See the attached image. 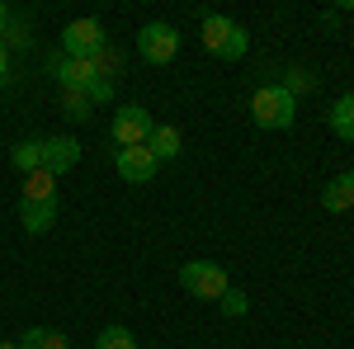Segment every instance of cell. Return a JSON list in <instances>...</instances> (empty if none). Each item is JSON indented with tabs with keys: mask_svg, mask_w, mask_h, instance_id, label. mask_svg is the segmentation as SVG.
<instances>
[{
	"mask_svg": "<svg viewBox=\"0 0 354 349\" xmlns=\"http://www.w3.org/2000/svg\"><path fill=\"white\" fill-rule=\"evenodd\" d=\"M48 71H53L62 90H81L90 95V104H109L113 100V81H104L100 71H95V62H81V57H48Z\"/></svg>",
	"mask_w": 354,
	"mask_h": 349,
	"instance_id": "1",
	"label": "cell"
},
{
	"mask_svg": "<svg viewBox=\"0 0 354 349\" xmlns=\"http://www.w3.org/2000/svg\"><path fill=\"white\" fill-rule=\"evenodd\" d=\"M250 118H255V128L283 133V128H293V118H298V100H293L283 85H260V90L250 95Z\"/></svg>",
	"mask_w": 354,
	"mask_h": 349,
	"instance_id": "2",
	"label": "cell"
},
{
	"mask_svg": "<svg viewBox=\"0 0 354 349\" xmlns=\"http://www.w3.org/2000/svg\"><path fill=\"white\" fill-rule=\"evenodd\" d=\"M198 38H203V48H208L213 57H222V62H241L245 48H250V33H245L236 19L213 15V10L203 15V33H198Z\"/></svg>",
	"mask_w": 354,
	"mask_h": 349,
	"instance_id": "3",
	"label": "cell"
},
{
	"mask_svg": "<svg viewBox=\"0 0 354 349\" xmlns=\"http://www.w3.org/2000/svg\"><path fill=\"white\" fill-rule=\"evenodd\" d=\"M180 288L194 297H203V302H222L227 297V269L213 265V260H189V265H180Z\"/></svg>",
	"mask_w": 354,
	"mask_h": 349,
	"instance_id": "4",
	"label": "cell"
},
{
	"mask_svg": "<svg viewBox=\"0 0 354 349\" xmlns=\"http://www.w3.org/2000/svg\"><path fill=\"white\" fill-rule=\"evenodd\" d=\"M151 113L142 104H123L118 113H113V128H109V142H118V151L123 147H147L151 142Z\"/></svg>",
	"mask_w": 354,
	"mask_h": 349,
	"instance_id": "5",
	"label": "cell"
},
{
	"mask_svg": "<svg viewBox=\"0 0 354 349\" xmlns=\"http://www.w3.org/2000/svg\"><path fill=\"white\" fill-rule=\"evenodd\" d=\"M104 43H109V38H104V24H100V19H71V24L62 28V57L90 62Z\"/></svg>",
	"mask_w": 354,
	"mask_h": 349,
	"instance_id": "6",
	"label": "cell"
},
{
	"mask_svg": "<svg viewBox=\"0 0 354 349\" xmlns=\"http://www.w3.org/2000/svg\"><path fill=\"white\" fill-rule=\"evenodd\" d=\"M137 53L147 57L151 66L175 62V53H180V33H175V24H142V33H137Z\"/></svg>",
	"mask_w": 354,
	"mask_h": 349,
	"instance_id": "7",
	"label": "cell"
},
{
	"mask_svg": "<svg viewBox=\"0 0 354 349\" xmlns=\"http://www.w3.org/2000/svg\"><path fill=\"white\" fill-rule=\"evenodd\" d=\"M113 170H118V180H128V185H151L156 170H161V161L151 156V147H123V151H113Z\"/></svg>",
	"mask_w": 354,
	"mask_h": 349,
	"instance_id": "8",
	"label": "cell"
},
{
	"mask_svg": "<svg viewBox=\"0 0 354 349\" xmlns=\"http://www.w3.org/2000/svg\"><path fill=\"white\" fill-rule=\"evenodd\" d=\"M76 161H81V147H76V137H43V170H48V175L76 170Z\"/></svg>",
	"mask_w": 354,
	"mask_h": 349,
	"instance_id": "9",
	"label": "cell"
},
{
	"mask_svg": "<svg viewBox=\"0 0 354 349\" xmlns=\"http://www.w3.org/2000/svg\"><path fill=\"white\" fill-rule=\"evenodd\" d=\"M147 147H151V156H156V161H175V156H180V151H185V137H180V128H170V123H156V128H151V142H147Z\"/></svg>",
	"mask_w": 354,
	"mask_h": 349,
	"instance_id": "10",
	"label": "cell"
},
{
	"mask_svg": "<svg viewBox=\"0 0 354 349\" xmlns=\"http://www.w3.org/2000/svg\"><path fill=\"white\" fill-rule=\"evenodd\" d=\"M19 222H24L28 236H43V232H53V222H57V203H24L19 198Z\"/></svg>",
	"mask_w": 354,
	"mask_h": 349,
	"instance_id": "11",
	"label": "cell"
},
{
	"mask_svg": "<svg viewBox=\"0 0 354 349\" xmlns=\"http://www.w3.org/2000/svg\"><path fill=\"white\" fill-rule=\"evenodd\" d=\"M322 208H326V213H345V208H354V175H335V180L322 189Z\"/></svg>",
	"mask_w": 354,
	"mask_h": 349,
	"instance_id": "12",
	"label": "cell"
},
{
	"mask_svg": "<svg viewBox=\"0 0 354 349\" xmlns=\"http://www.w3.org/2000/svg\"><path fill=\"white\" fill-rule=\"evenodd\" d=\"M15 345L19 349H71V340H66L62 330H48V326H28Z\"/></svg>",
	"mask_w": 354,
	"mask_h": 349,
	"instance_id": "13",
	"label": "cell"
},
{
	"mask_svg": "<svg viewBox=\"0 0 354 349\" xmlns=\"http://www.w3.org/2000/svg\"><path fill=\"white\" fill-rule=\"evenodd\" d=\"M10 165H15V170H24V175H33V170H43V137H28V142H15V151H10Z\"/></svg>",
	"mask_w": 354,
	"mask_h": 349,
	"instance_id": "14",
	"label": "cell"
},
{
	"mask_svg": "<svg viewBox=\"0 0 354 349\" xmlns=\"http://www.w3.org/2000/svg\"><path fill=\"white\" fill-rule=\"evenodd\" d=\"M24 203H57V175L33 170V175L24 180Z\"/></svg>",
	"mask_w": 354,
	"mask_h": 349,
	"instance_id": "15",
	"label": "cell"
},
{
	"mask_svg": "<svg viewBox=\"0 0 354 349\" xmlns=\"http://www.w3.org/2000/svg\"><path fill=\"white\" fill-rule=\"evenodd\" d=\"M326 123H330V133H340V137H350V142H354V95H340V100L330 104Z\"/></svg>",
	"mask_w": 354,
	"mask_h": 349,
	"instance_id": "16",
	"label": "cell"
},
{
	"mask_svg": "<svg viewBox=\"0 0 354 349\" xmlns=\"http://www.w3.org/2000/svg\"><path fill=\"white\" fill-rule=\"evenodd\" d=\"M90 62H95V71H100L104 81H118V71H123V53H118V48H109V43L90 57Z\"/></svg>",
	"mask_w": 354,
	"mask_h": 349,
	"instance_id": "17",
	"label": "cell"
},
{
	"mask_svg": "<svg viewBox=\"0 0 354 349\" xmlns=\"http://www.w3.org/2000/svg\"><path fill=\"white\" fill-rule=\"evenodd\" d=\"M95 349H137V340H133L128 326H104L100 340H95Z\"/></svg>",
	"mask_w": 354,
	"mask_h": 349,
	"instance_id": "18",
	"label": "cell"
},
{
	"mask_svg": "<svg viewBox=\"0 0 354 349\" xmlns=\"http://www.w3.org/2000/svg\"><path fill=\"white\" fill-rule=\"evenodd\" d=\"M62 109H66V118H76V123H85L90 118V95H81V90H62Z\"/></svg>",
	"mask_w": 354,
	"mask_h": 349,
	"instance_id": "19",
	"label": "cell"
},
{
	"mask_svg": "<svg viewBox=\"0 0 354 349\" xmlns=\"http://www.w3.org/2000/svg\"><path fill=\"white\" fill-rule=\"evenodd\" d=\"M0 43H5L10 53L28 48V24H24V19H10V24H5V33H0Z\"/></svg>",
	"mask_w": 354,
	"mask_h": 349,
	"instance_id": "20",
	"label": "cell"
},
{
	"mask_svg": "<svg viewBox=\"0 0 354 349\" xmlns=\"http://www.w3.org/2000/svg\"><path fill=\"white\" fill-rule=\"evenodd\" d=\"M283 90L298 100V95H307V90H317V76H312V71H288V76H283Z\"/></svg>",
	"mask_w": 354,
	"mask_h": 349,
	"instance_id": "21",
	"label": "cell"
},
{
	"mask_svg": "<svg viewBox=\"0 0 354 349\" xmlns=\"http://www.w3.org/2000/svg\"><path fill=\"white\" fill-rule=\"evenodd\" d=\"M222 312H227V317H245V293L227 288V297H222Z\"/></svg>",
	"mask_w": 354,
	"mask_h": 349,
	"instance_id": "22",
	"label": "cell"
},
{
	"mask_svg": "<svg viewBox=\"0 0 354 349\" xmlns=\"http://www.w3.org/2000/svg\"><path fill=\"white\" fill-rule=\"evenodd\" d=\"M5 85H10V48L0 43V90H5Z\"/></svg>",
	"mask_w": 354,
	"mask_h": 349,
	"instance_id": "23",
	"label": "cell"
},
{
	"mask_svg": "<svg viewBox=\"0 0 354 349\" xmlns=\"http://www.w3.org/2000/svg\"><path fill=\"white\" fill-rule=\"evenodd\" d=\"M5 24H10V10H5V5H0V33H5Z\"/></svg>",
	"mask_w": 354,
	"mask_h": 349,
	"instance_id": "24",
	"label": "cell"
},
{
	"mask_svg": "<svg viewBox=\"0 0 354 349\" xmlns=\"http://www.w3.org/2000/svg\"><path fill=\"white\" fill-rule=\"evenodd\" d=\"M0 349H19V345H15V340H0Z\"/></svg>",
	"mask_w": 354,
	"mask_h": 349,
	"instance_id": "25",
	"label": "cell"
},
{
	"mask_svg": "<svg viewBox=\"0 0 354 349\" xmlns=\"http://www.w3.org/2000/svg\"><path fill=\"white\" fill-rule=\"evenodd\" d=\"M350 175H354V170H350Z\"/></svg>",
	"mask_w": 354,
	"mask_h": 349,
	"instance_id": "26",
	"label": "cell"
}]
</instances>
